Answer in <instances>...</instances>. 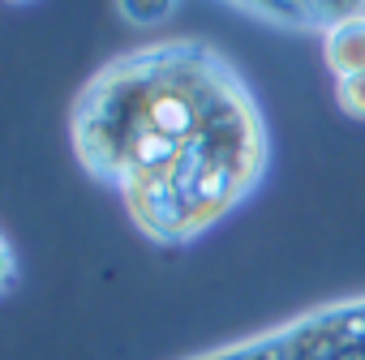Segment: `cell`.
Segmentation results:
<instances>
[{"label":"cell","instance_id":"obj_5","mask_svg":"<svg viewBox=\"0 0 365 360\" xmlns=\"http://www.w3.org/2000/svg\"><path fill=\"white\" fill-rule=\"evenodd\" d=\"M116 5H120L125 22H133V26H155V22H163V18L172 14L176 0H116Z\"/></svg>","mask_w":365,"mask_h":360},{"label":"cell","instance_id":"obj_4","mask_svg":"<svg viewBox=\"0 0 365 360\" xmlns=\"http://www.w3.org/2000/svg\"><path fill=\"white\" fill-rule=\"evenodd\" d=\"M327 69L335 82L365 73V18H352L327 31Z\"/></svg>","mask_w":365,"mask_h":360},{"label":"cell","instance_id":"obj_6","mask_svg":"<svg viewBox=\"0 0 365 360\" xmlns=\"http://www.w3.org/2000/svg\"><path fill=\"white\" fill-rule=\"evenodd\" d=\"M335 103H339V107H344L348 116L365 120V73L339 78V82H335Z\"/></svg>","mask_w":365,"mask_h":360},{"label":"cell","instance_id":"obj_1","mask_svg":"<svg viewBox=\"0 0 365 360\" xmlns=\"http://www.w3.org/2000/svg\"><path fill=\"white\" fill-rule=\"evenodd\" d=\"M69 137L78 163L163 249L211 232L267 171V125L250 82L194 39L108 60L78 90Z\"/></svg>","mask_w":365,"mask_h":360},{"label":"cell","instance_id":"obj_3","mask_svg":"<svg viewBox=\"0 0 365 360\" xmlns=\"http://www.w3.org/2000/svg\"><path fill=\"white\" fill-rule=\"evenodd\" d=\"M228 5L288 31H322V35L339 22L365 18V0H228Z\"/></svg>","mask_w":365,"mask_h":360},{"label":"cell","instance_id":"obj_7","mask_svg":"<svg viewBox=\"0 0 365 360\" xmlns=\"http://www.w3.org/2000/svg\"><path fill=\"white\" fill-rule=\"evenodd\" d=\"M14 283H18V258H14V245L5 240V232H0V296Z\"/></svg>","mask_w":365,"mask_h":360},{"label":"cell","instance_id":"obj_8","mask_svg":"<svg viewBox=\"0 0 365 360\" xmlns=\"http://www.w3.org/2000/svg\"><path fill=\"white\" fill-rule=\"evenodd\" d=\"M5 5H14V9H26V5H39V0H5Z\"/></svg>","mask_w":365,"mask_h":360},{"label":"cell","instance_id":"obj_2","mask_svg":"<svg viewBox=\"0 0 365 360\" xmlns=\"http://www.w3.org/2000/svg\"><path fill=\"white\" fill-rule=\"evenodd\" d=\"M198 360H365L361 305L348 300V305L314 309L297 322H284L267 334L207 351Z\"/></svg>","mask_w":365,"mask_h":360}]
</instances>
